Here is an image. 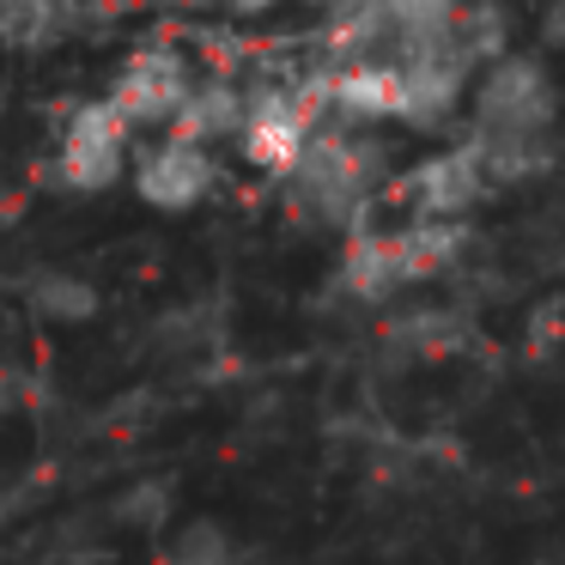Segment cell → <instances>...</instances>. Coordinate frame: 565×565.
<instances>
[{"label": "cell", "instance_id": "8", "mask_svg": "<svg viewBox=\"0 0 565 565\" xmlns=\"http://www.w3.org/2000/svg\"><path fill=\"white\" fill-rule=\"evenodd\" d=\"M128 183H135V195L147 201L152 213H195L201 201L220 195V159H213V147L164 128L159 140H147V147L135 152Z\"/></svg>", "mask_w": 565, "mask_h": 565}, {"label": "cell", "instance_id": "13", "mask_svg": "<svg viewBox=\"0 0 565 565\" xmlns=\"http://www.w3.org/2000/svg\"><path fill=\"white\" fill-rule=\"evenodd\" d=\"M159 565H244L232 529L213 523V516H195V523H177L159 547Z\"/></svg>", "mask_w": 565, "mask_h": 565}, {"label": "cell", "instance_id": "7", "mask_svg": "<svg viewBox=\"0 0 565 565\" xmlns=\"http://www.w3.org/2000/svg\"><path fill=\"white\" fill-rule=\"evenodd\" d=\"M195 67H189V55L177 50V43H140V50L122 55V67L110 74V98L116 110L128 116L135 128H152V135H164V128H177V116H183L189 92H195Z\"/></svg>", "mask_w": 565, "mask_h": 565}, {"label": "cell", "instance_id": "5", "mask_svg": "<svg viewBox=\"0 0 565 565\" xmlns=\"http://www.w3.org/2000/svg\"><path fill=\"white\" fill-rule=\"evenodd\" d=\"M322 122H329V110H322L310 79L305 86H249V116H244V135H237V152H244L249 171L286 183Z\"/></svg>", "mask_w": 565, "mask_h": 565}, {"label": "cell", "instance_id": "14", "mask_svg": "<svg viewBox=\"0 0 565 565\" xmlns=\"http://www.w3.org/2000/svg\"><path fill=\"white\" fill-rule=\"evenodd\" d=\"M541 43H547V50H565V0H547V7H541Z\"/></svg>", "mask_w": 565, "mask_h": 565}, {"label": "cell", "instance_id": "1", "mask_svg": "<svg viewBox=\"0 0 565 565\" xmlns=\"http://www.w3.org/2000/svg\"><path fill=\"white\" fill-rule=\"evenodd\" d=\"M390 189H395V171L383 135L365 122H334V116L310 135L305 159L286 177V201H292L298 220L341 237L365 232L371 207L390 201Z\"/></svg>", "mask_w": 565, "mask_h": 565}, {"label": "cell", "instance_id": "16", "mask_svg": "<svg viewBox=\"0 0 565 565\" xmlns=\"http://www.w3.org/2000/svg\"><path fill=\"white\" fill-rule=\"evenodd\" d=\"M19 402V377H13V371H7V365H0V414H7V407H13Z\"/></svg>", "mask_w": 565, "mask_h": 565}, {"label": "cell", "instance_id": "4", "mask_svg": "<svg viewBox=\"0 0 565 565\" xmlns=\"http://www.w3.org/2000/svg\"><path fill=\"white\" fill-rule=\"evenodd\" d=\"M565 98L559 79L547 74L541 55H511L480 67L475 92H468V128L475 135H553Z\"/></svg>", "mask_w": 565, "mask_h": 565}, {"label": "cell", "instance_id": "9", "mask_svg": "<svg viewBox=\"0 0 565 565\" xmlns=\"http://www.w3.org/2000/svg\"><path fill=\"white\" fill-rule=\"evenodd\" d=\"M244 116H249V86L232 74H201L195 92H189L183 116H177V135L201 140V147H220V140L244 135Z\"/></svg>", "mask_w": 565, "mask_h": 565}, {"label": "cell", "instance_id": "6", "mask_svg": "<svg viewBox=\"0 0 565 565\" xmlns=\"http://www.w3.org/2000/svg\"><path fill=\"white\" fill-rule=\"evenodd\" d=\"M487 195H492V177L468 135L456 147H438L426 159H414L390 189V201H402L407 220H475V207Z\"/></svg>", "mask_w": 565, "mask_h": 565}, {"label": "cell", "instance_id": "2", "mask_svg": "<svg viewBox=\"0 0 565 565\" xmlns=\"http://www.w3.org/2000/svg\"><path fill=\"white\" fill-rule=\"evenodd\" d=\"M468 7L475 0H334L329 62L438 50V43H450L468 25Z\"/></svg>", "mask_w": 565, "mask_h": 565}, {"label": "cell", "instance_id": "17", "mask_svg": "<svg viewBox=\"0 0 565 565\" xmlns=\"http://www.w3.org/2000/svg\"><path fill=\"white\" fill-rule=\"evenodd\" d=\"M559 98H565V79H559Z\"/></svg>", "mask_w": 565, "mask_h": 565}, {"label": "cell", "instance_id": "12", "mask_svg": "<svg viewBox=\"0 0 565 565\" xmlns=\"http://www.w3.org/2000/svg\"><path fill=\"white\" fill-rule=\"evenodd\" d=\"M25 305L43 322H92L104 310V292L74 268H38L25 280Z\"/></svg>", "mask_w": 565, "mask_h": 565}, {"label": "cell", "instance_id": "15", "mask_svg": "<svg viewBox=\"0 0 565 565\" xmlns=\"http://www.w3.org/2000/svg\"><path fill=\"white\" fill-rule=\"evenodd\" d=\"M232 13H244V19H268V13H280L286 0H225Z\"/></svg>", "mask_w": 565, "mask_h": 565}, {"label": "cell", "instance_id": "11", "mask_svg": "<svg viewBox=\"0 0 565 565\" xmlns=\"http://www.w3.org/2000/svg\"><path fill=\"white\" fill-rule=\"evenodd\" d=\"M74 31V0H0V50L43 55Z\"/></svg>", "mask_w": 565, "mask_h": 565}, {"label": "cell", "instance_id": "10", "mask_svg": "<svg viewBox=\"0 0 565 565\" xmlns=\"http://www.w3.org/2000/svg\"><path fill=\"white\" fill-rule=\"evenodd\" d=\"M468 140H475L492 189H523V183H535V177H547L553 159H559V140L553 135H475V128H468Z\"/></svg>", "mask_w": 565, "mask_h": 565}, {"label": "cell", "instance_id": "3", "mask_svg": "<svg viewBox=\"0 0 565 565\" xmlns=\"http://www.w3.org/2000/svg\"><path fill=\"white\" fill-rule=\"evenodd\" d=\"M135 135L140 128L116 110V98H74L55 122L50 159H43V177H50L62 195H104L116 189L128 171H135Z\"/></svg>", "mask_w": 565, "mask_h": 565}]
</instances>
